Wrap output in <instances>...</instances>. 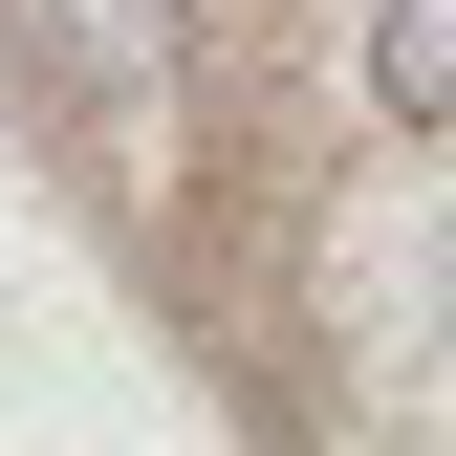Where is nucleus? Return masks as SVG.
I'll return each instance as SVG.
<instances>
[{"instance_id":"f03ea898","label":"nucleus","mask_w":456,"mask_h":456,"mask_svg":"<svg viewBox=\"0 0 456 456\" xmlns=\"http://www.w3.org/2000/svg\"><path fill=\"white\" fill-rule=\"evenodd\" d=\"M435 326H456V217H435Z\"/></svg>"},{"instance_id":"f257e3e1","label":"nucleus","mask_w":456,"mask_h":456,"mask_svg":"<svg viewBox=\"0 0 456 456\" xmlns=\"http://www.w3.org/2000/svg\"><path fill=\"white\" fill-rule=\"evenodd\" d=\"M370 109L456 152V0H370Z\"/></svg>"}]
</instances>
